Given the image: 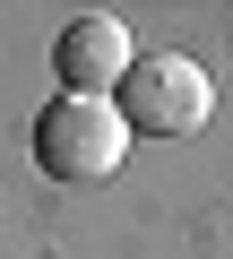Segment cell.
Segmentation results:
<instances>
[{
    "mask_svg": "<svg viewBox=\"0 0 233 259\" xmlns=\"http://www.w3.org/2000/svg\"><path fill=\"white\" fill-rule=\"evenodd\" d=\"M121 156H130V130L112 112V95H52L35 112V164L52 182H104L121 173Z\"/></svg>",
    "mask_w": 233,
    "mask_h": 259,
    "instance_id": "obj_1",
    "label": "cell"
},
{
    "mask_svg": "<svg viewBox=\"0 0 233 259\" xmlns=\"http://www.w3.org/2000/svg\"><path fill=\"white\" fill-rule=\"evenodd\" d=\"M112 112H121V130H147V139H190L216 112V87H207V69L190 52H156V61H130Z\"/></svg>",
    "mask_w": 233,
    "mask_h": 259,
    "instance_id": "obj_2",
    "label": "cell"
},
{
    "mask_svg": "<svg viewBox=\"0 0 233 259\" xmlns=\"http://www.w3.org/2000/svg\"><path fill=\"white\" fill-rule=\"evenodd\" d=\"M130 26L121 18H69L61 26V44H52V78L69 87V95H104V87H121L130 78Z\"/></svg>",
    "mask_w": 233,
    "mask_h": 259,
    "instance_id": "obj_3",
    "label": "cell"
}]
</instances>
